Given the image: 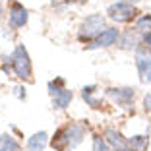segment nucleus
<instances>
[{"instance_id":"nucleus-25","label":"nucleus","mask_w":151,"mask_h":151,"mask_svg":"<svg viewBox=\"0 0 151 151\" xmlns=\"http://www.w3.org/2000/svg\"><path fill=\"white\" fill-rule=\"evenodd\" d=\"M130 151H134V149H130Z\"/></svg>"},{"instance_id":"nucleus-17","label":"nucleus","mask_w":151,"mask_h":151,"mask_svg":"<svg viewBox=\"0 0 151 151\" xmlns=\"http://www.w3.org/2000/svg\"><path fill=\"white\" fill-rule=\"evenodd\" d=\"M134 27H136L139 33L151 31V14H139L138 19L134 22Z\"/></svg>"},{"instance_id":"nucleus-12","label":"nucleus","mask_w":151,"mask_h":151,"mask_svg":"<svg viewBox=\"0 0 151 151\" xmlns=\"http://www.w3.org/2000/svg\"><path fill=\"white\" fill-rule=\"evenodd\" d=\"M97 85L95 83H91V85H83L81 87V91H80V95H81V99L85 101V105L87 107H91V109H101L103 107V97H97Z\"/></svg>"},{"instance_id":"nucleus-16","label":"nucleus","mask_w":151,"mask_h":151,"mask_svg":"<svg viewBox=\"0 0 151 151\" xmlns=\"http://www.w3.org/2000/svg\"><path fill=\"white\" fill-rule=\"evenodd\" d=\"M64 89H66V80H64V78H54V80H50L49 83H47V91H49L50 99L56 97L58 93H62Z\"/></svg>"},{"instance_id":"nucleus-15","label":"nucleus","mask_w":151,"mask_h":151,"mask_svg":"<svg viewBox=\"0 0 151 151\" xmlns=\"http://www.w3.org/2000/svg\"><path fill=\"white\" fill-rule=\"evenodd\" d=\"M128 143H130V149H134V151H147V147H149V132L130 136Z\"/></svg>"},{"instance_id":"nucleus-4","label":"nucleus","mask_w":151,"mask_h":151,"mask_svg":"<svg viewBox=\"0 0 151 151\" xmlns=\"http://www.w3.org/2000/svg\"><path fill=\"white\" fill-rule=\"evenodd\" d=\"M138 8L128 0H114L107 8V18L114 23H132L138 19Z\"/></svg>"},{"instance_id":"nucleus-22","label":"nucleus","mask_w":151,"mask_h":151,"mask_svg":"<svg viewBox=\"0 0 151 151\" xmlns=\"http://www.w3.org/2000/svg\"><path fill=\"white\" fill-rule=\"evenodd\" d=\"M143 111H145L147 114H151V93L143 95Z\"/></svg>"},{"instance_id":"nucleus-21","label":"nucleus","mask_w":151,"mask_h":151,"mask_svg":"<svg viewBox=\"0 0 151 151\" xmlns=\"http://www.w3.org/2000/svg\"><path fill=\"white\" fill-rule=\"evenodd\" d=\"M142 45H143V47H145V49L151 52V31L142 33Z\"/></svg>"},{"instance_id":"nucleus-10","label":"nucleus","mask_w":151,"mask_h":151,"mask_svg":"<svg viewBox=\"0 0 151 151\" xmlns=\"http://www.w3.org/2000/svg\"><path fill=\"white\" fill-rule=\"evenodd\" d=\"M103 138L107 139V143H109V145H111L114 151H130L128 138H126V136L120 132V130L112 128V126H109V128L103 130Z\"/></svg>"},{"instance_id":"nucleus-5","label":"nucleus","mask_w":151,"mask_h":151,"mask_svg":"<svg viewBox=\"0 0 151 151\" xmlns=\"http://www.w3.org/2000/svg\"><path fill=\"white\" fill-rule=\"evenodd\" d=\"M105 97L111 103H114L116 107L130 111L134 109V99H136V87H128V85H118V87H107L105 89Z\"/></svg>"},{"instance_id":"nucleus-2","label":"nucleus","mask_w":151,"mask_h":151,"mask_svg":"<svg viewBox=\"0 0 151 151\" xmlns=\"http://www.w3.org/2000/svg\"><path fill=\"white\" fill-rule=\"evenodd\" d=\"M107 16H103V14H89L81 19L80 27H78V41L80 43H85L89 45L93 39H97V35L107 27Z\"/></svg>"},{"instance_id":"nucleus-23","label":"nucleus","mask_w":151,"mask_h":151,"mask_svg":"<svg viewBox=\"0 0 151 151\" xmlns=\"http://www.w3.org/2000/svg\"><path fill=\"white\" fill-rule=\"evenodd\" d=\"M4 18V4H2V0H0V22Z\"/></svg>"},{"instance_id":"nucleus-9","label":"nucleus","mask_w":151,"mask_h":151,"mask_svg":"<svg viewBox=\"0 0 151 151\" xmlns=\"http://www.w3.org/2000/svg\"><path fill=\"white\" fill-rule=\"evenodd\" d=\"M116 47L120 50H126V52H136L142 47V33L136 27H128V29H124L120 33V39Z\"/></svg>"},{"instance_id":"nucleus-18","label":"nucleus","mask_w":151,"mask_h":151,"mask_svg":"<svg viewBox=\"0 0 151 151\" xmlns=\"http://www.w3.org/2000/svg\"><path fill=\"white\" fill-rule=\"evenodd\" d=\"M91 149L93 151H114L101 134H93V136H91Z\"/></svg>"},{"instance_id":"nucleus-19","label":"nucleus","mask_w":151,"mask_h":151,"mask_svg":"<svg viewBox=\"0 0 151 151\" xmlns=\"http://www.w3.org/2000/svg\"><path fill=\"white\" fill-rule=\"evenodd\" d=\"M0 70L4 72L6 76L14 74V64H12V54H4L2 56V64H0Z\"/></svg>"},{"instance_id":"nucleus-24","label":"nucleus","mask_w":151,"mask_h":151,"mask_svg":"<svg viewBox=\"0 0 151 151\" xmlns=\"http://www.w3.org/2000/svg\"><path fill=\"white\" fill-rule=\"evenodd\" d=\"M128 2H132V4H138L139 0H128Z\"/></svg>"},{"instance_id":"nucleus-14","label":"nucleus","mask_w":151,"mask_h":151,"mask_svg":"<svg viewBox=\"0 0 151 151\" xmlns=\"http://www.w3.org/2000/svg\"><path fill=\"white\" fill-rule=\"evenodd\" d=\"M0 151H22V143L14 134L4 132L0 136Z\"/></svg>"},{"instance_id":"nucleus-20","label":"nucleus","mask_w":151,"mask_h":151,"mask_svg":"<svg viewBox=\"0 0 151 151\" xmlns=\"http://www.w3.org/2000/svg\"><path fill=\"white\" fill-rule=\"evenodd\" d=\"M14 97L18 99V101H25V99H27L25 85H16V87H14Z\"/></svg>"},{"instance_id":"nucleus-7","label":"nucleus","mask_w":151,"mask_h":151,"mask_svg":"<svg viewBox=\"0 0 151 151\" xmlns=\"http://www.w3.org/2000/svg\"><path fill=\"white\" fill-rule=\"evenodd\" d=\"M134 62H136V68H138L139 81L143 85H149L151 83V52L143 45L134 52Z\"/></svg>"},{"instance_id":"nucleus-13","label":"nucleus","mask_w":151,"mask_h":151,"mask_svg":"<svg viewBox=\"0 0 151 151\" xmlns=\"http://www.w3.org/2000/svg\"><path fill=\"white\" fill-rule=\"evenodd\" d=\"M74 101V91L64 89L62 93H58L56 97H52V109L54 111H66Z\"/></svg>"},{"instance_id":"nucleus-6","label":"nucleus","mask_w":151,"mask_h":151,"mask_svg":"<svg viewBox=\"0 0 151 151\" xmlns=\"http://www.w3.org/2000/svg\"><path fill=\"white\" fill-rule=\"evenodd\" d=\"M120 29L116 25H107L101 33L97 35V39H93L89 45H85V50H99V49H111L116 47L120 39Z\"/></svg>"},{"instance_id":"nucleus-1","label":"nucleus","mask_w":151,"mask_h":151,"mask_svg":"<svg viewBox=\"0 0 151 151\" xmlns=\"http://www.w3.org/2000/svg\"><path fill=\"white\" fill-rule=\"evenodd\" d=\"M83 139H85V128L78 122H70V124L62 126L54 132V136L50 138V145L56 151H72L78 145H81Z\"/></svg>"},{"instance_id":"nucleus-26","label":"nucleus","mask_w":151,"mask_h":151,"mask_svg":"<svg viewBox=\"0 0 151 151\" xmlns=\"http://www.w3.org/2000/svg\"><path fill=\"white\" fill-rule=\"evenodd\" d=\"M22 151H23V149H22ZM27 151H29V149H27Z\"/></svg>"},{"instance_id":"nucleus-11","label":"nucleus","mask_w":151,"mask_h":151,"mask_svg":"<svg viewBox=\"0 0 151 151\" xmlns=\"http://www.w3.org/2000/svg\"><path fill=\"white\" fill-rule=\"evenodd\" d=\"M47 145H50V136L45 130H39L27 138V149L29 151H45Z\"/></svg>"},{"instance_id":"nucleus-3","label":"nucleus","mask_w":151,"mask_h":151,"mask_svg":"<svg viewBox=\"0 0 151 151\" xmlns=\"http://www.w3.org/2000/svg\"><path fill=\"white\" fill-rule=\"evenodd\" d=\"M12 64H14V76L22 81H31L33 80V64L31 56L27 52L23 45H16L12 52Z\"/></svg>"},{"instance_id":"nucleus-8","label":"nucleus","mask_w":151,"mask_h":151,"mask_svg":"<svg viewBox=\"0 0 151 151\" xmlns=\"http://www.w3.org/2000/svg\"><path fill=\"white\" fill-rule=\"evenodd\" d=\"M27 22H29V10L22 2H18V0L10 2V6H8V27H12V29H23L27 25Z\"/></svg>"}]
</instances>
